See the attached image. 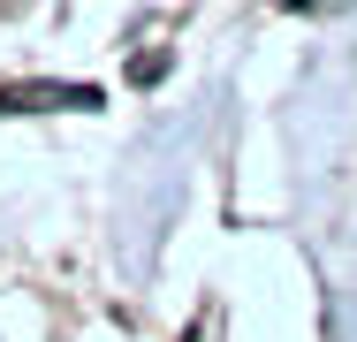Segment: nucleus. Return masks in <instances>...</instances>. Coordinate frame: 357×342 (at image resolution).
<instances>
[{
    "mask_svg": "<svg viewBox=\"0 0 357 342\" xmlns=\"http://www.w3.org/2000/svg\"><path fill=\"white\" fill-rule=\"evenodd\" d=\"M0 107L8 114H23V107H99V91H84V84H23V91H0Z\"/></svg>",
    "mask_w": 357,
    "mask_h": 342,
    "instance_id": "obj_1",
    "label": "nucleus"
}]
</instances>
